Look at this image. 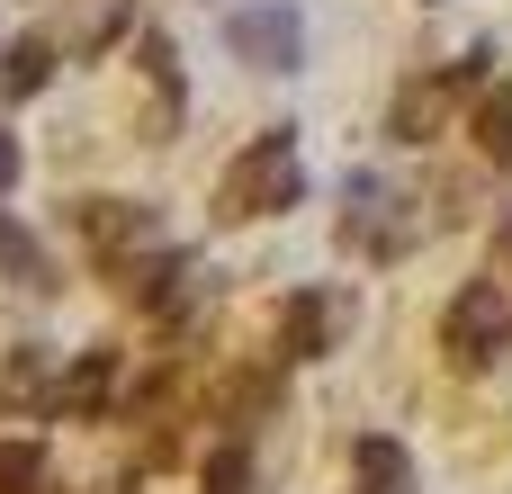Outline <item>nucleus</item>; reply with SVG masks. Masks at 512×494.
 I'll return each instance as SVG.
<instances>
[{
	"instance_id": "f257e3e1",
	"label": "nucleus",
	"mask_w": 512,
	"mask_h": 494,
	"mask_svg": "<svg viewBox=\"0 0 512 494\" xmlns=\"http://www.w3.org/2000/svg\"><path fill=\"white\" fill-rule=\"evenodd\" d=\"M297 189H306V171H297V126H261L234 162H225V180H216V216H270V207H297Z\"/></svg>"
},
{
	"instance_id": "f03ea898",
	"label": "nucleus",
	"mask_w": 512,
	"mask_h": 494,
	"mask_svg": "<svg viewBox=\"0 0 512 494\" xmlns=\"http://www.w3.org/2000/svg\"><path fill=\"white\" fill-rule=\"evenodd\" d=\"M414 234H423V207H414L387 171H351V180H342V243H351V252H369V261H405Z\"/></svg>"
},
{
	"instance_id": "7ed1b4c3",
	"label": "nucleus",
	"mask_w": 512,
	"mask_h": 494,
	"mask_svg": "<svg viewBox=\"0 0 512 494\" xmlns=\"http://www.w3.org/2000/svg\"><path fill=\"white\" fill-rule=\"evenodd\" d=\"M512 342V306L495 279H468L459 297H450V315H441V351H450V369H495Z\"/></svg>"
},
{
	"instance_id": "20e7f679",
	"label": "nucleus",
	"mask_w": 512,
	"mask_h": 494,
	"mask_svg": "<svg viewBox=\"0 0 512 494\" xmlns=\"http://www.w3.org/2000/svg\"><path fill=\"white\" fill-rule=\"evenodd\" d=\"M225 45H234V63H252V72H297V63H306V18H297L288 0L234 9V18H225Z\"/></svg>"
},
{
	"instance_id": "39448f33",
	"label": "nucleus",
	"mask_w": 512,
	"mask_h": 494,
	"mask_svg": "<svg viewBox=\"0 0 512 494\" xmlns=\"http://www.w3.org/2000/svg\"><path fill=\"white\" fill-rule=\"evenodd\" d=\"M351 333V288H297L279 306V360H324Z\"/></svg>"
},
{
	"instance_id": "423d86ee",
	"label": "nucleus",
	"mask_w": 512,
	"mask_h": 494,
	"mask_svg": "<svg viewBox=\"0 0 512 494\" xmlns=\"http://www.w3.org/2000/svg\"><path fill=\"white\" fill-rule=\"evenodd\" d=\"M72 225L108 252V261H135V252H153V207H126V198H81L72 207Z\"/></svg>"
},
{
	"instance_id": "0eeeda50",
	"label": "nucleus",
	"mask_w": 512,
	"mask_h": 494,
	"mask_svg": "<svg viewBox=\"0 0 512 494\" xmlns=\"http://www.w3.org/2000/svg\"><path fill=\"white\" fill-rule=\"evenodd\" d=\"M108 387H117V351H81V360L54 378V396H45V405H54V414H99V405H108Z\"/></svg>"
},
{
	"instance_id": "6e6552de",
	"label": "nucleus",
	"mask_w": 512,
	"mask_h": 494,
	"mask_svg": "<svg viewBox=\"0 0 512 494\" xmlns=\"http://www.w3.org/2000/svg\"><path fill=\"white\" fill-rule=\"evenodd\" d=\"M351 468H360V494H414V459L387 432H360L351 441Z\"/></svg>"
},
{
	"instance_id": "1a4fd4ad",
	"label": "nucleus",
	"mask_w": 512,
	"mask_h": 494,
	"mask_svg": "<svg viewBox=\"0 0 512 494\" xmlns=\"http://www.w3.org/2000/svg\"><path fill=\"white\" fill-rule=\"evenodd\" d=\"M450 90H459L450 72H441V81H405V90H396V117H387V135H396V144H423V135L441 126V99H450Z\"/></svg>"
},
{
	"instance_id": "9d476101",
	"label": "nucleus",
	"mask_w": 512,
	"mask_h": 494,
	"mask_svg": "<svg viewBox=\"0 0 512 494\" xmlns=\"http://www.w3.org/2000/svg\"><path fill=\"white\" fill-rule=\"evenodd\" d=\"M45 72H54V36H18V45L0 54V90H9V99H36Z\"/></svg>"
},
{
	"instance_id": "9b49d317",
	"label": "nucleus",
	"mask_w": 512,
	"mask_h": 494,
	"mask_svg": "<svg viewBox=\"0 0 512 494\" xmlns=\"http://www.w3.org/2000/svg\"><path fill=\"white\" fill-rule=\"evenodd\" d=\"M468 126H477V153H486L495 171H512V90H504V81L477 99V117H468Z\"/></svg>"
},
{
	"instance_id": "f8f14e48",
	"label": "nucleus",
	"mask_w": 512,
	"mask_h": 494,
	"mask_svg": "<svg viewBox=\"0 0 512 494\" xmlns=\"http://www.w3.org/2000/svg\"><path fill=\"white\" fill-rule=\"evenodd\" d=\"M135 54H144V81L162 90V108H180V54H171V36H162V27H144V36H135Z\"/></svg>"
},
{
	"instance_id": "ddd939ff",
	"label": "nucleus",
	"mask_w": 512,
	"mask_h": 494,
	"mask_svg": "<svg viewBox=\"0 0 512 494\" xmlns=\"http://www.w3.org/2000/svg\"><path fill=\"white\" fill-rule=\"evenodd\" d=\"M45 486V441H0V494H36Z\"/></svg>"
},
{
	"instance_id": "4468645a",
	"label": "nucleus",
	"mask_w": 512,
	"mask_h": 494,
	"mask_svg": "<svg viewBox=\"0 0 512 494\" xmlns=\"http://www.w3.org/2000/svg\"><path fill=\"white\" fill-rule=\"evenodd\" d=\"M207 494H252V450H243V441H216V459H207Z\"/></svg>"
},
{
	"instance_id": "2eb2a0df",
	"label": "nucleus",
	"mask_w": 512,
	"mask_h": 494,
	"mask_svg": "<svg viewBox=\"0 0 512 494\" xmlns=\"http://www.w3.org/2000/svg\"><path fill=\"white\" fill-rule=\"evenodd\" d=\"M495 270H512V216L495 225Z\"/></svg>"
},
{
	"instance_id": "dca6fc26",
	"label": "nucleus",
	"mask_w": 512,
	"mask_h": 494,
	"mask_svg": "<svg viewBox=\"0 0 512 494\" xmlns=\"http://www.w3.org/2000/svg\"><path fill=\"white\" fill-rule=\"evenodd\" d=\"M9 180H18V144L0 135V189H9Z\"/></svg>"
}]
</instances>
